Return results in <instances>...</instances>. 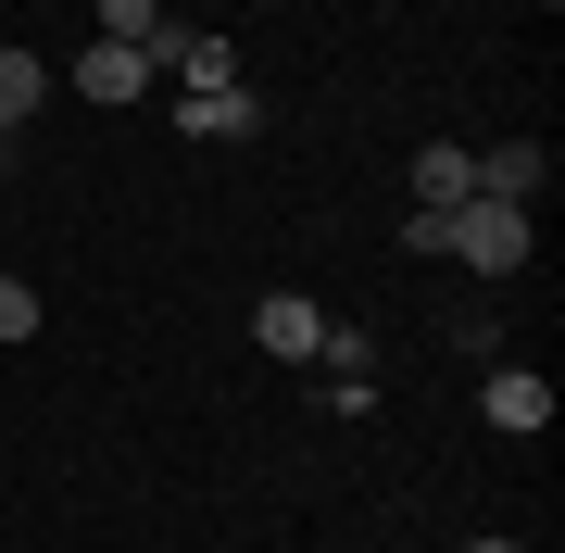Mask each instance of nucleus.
<instances>
[{"mask_svg":"<svg viewBox=\"0 0 565 553\" xmlns=\"http://www.w3.org/2000/svg\"><path fill=\"white\" fill-rule=\"evenodd\" d=\"M151 25H163V0H102V39H126V51H151Z\"/></svg>","mask_w":565,"mask_h":553,"instance_id":"10","label":"nucleus"},{"mask_svg":"<svg viewBox=\"0 0 565 553\" xmlns=\"http://www.w3.org/2000/svg\"><path fill=\"white\" fill-rule=\"evenodd\" d=\"M39 88H51V63H39V51H0V126L39 114Z\"/></svg>","mask_w":565,"mask_h":553,"instance_id":"9","label":"nucleus"},{"mask_svg":"<svg viewBox=\"0 0 565 553\" xmlns=\"http://www.w3.org/2000/svg\"><path fill=\"white\" fill-rule=\"evenodd\" d=\"M151 76H177V88H226V76H239V51H226L214 25H151Z\"/></svg>","mask_w":565,"mask_h":553,"instance_id":"2","label":"nucleus"},{"mask_svg":"<svg viewBox=\"0 0 565 553\" xmlns=\"http://www.w3.org/2000/svg\"><path fill=\"white\" fill-rule=\"evenodd\" d=\"M465 553H527V541H515V529H490V541H465Z\"/></svg>","mask_w":565,"mask_h":553,"instance_id":"12","label":"nucleus"},{"mask_svg":"<svg viewBox=\"0 0 565 553\" xmlns=\"http://www.w3.org/2000/svg\"><path fill=\"white\" fill-rule=\"evenodd\" d=\"M189 139H252V88H189Z\"/></svg>","mask_w":565,"mask_h":553,"instance_id":"8","label":"nucleus"},{"mask_svg":"<svg viewBox=\"0 0 565 553\" xmlns=\"http://www.w3.org/2000/svg\"><path fill=\"white\" fill-rule=\"evenodd\" d=\"M527 202H490V189H465V202L440 214V265H465V277H515L527 265Z\"/></svg>","mask_w":565,"mask_h":553,"instance_id":"1","label":"nucleus"},{"mask_svg":"<svg viewBox=\"0 0 565 553\" xmlns=\"http://www.w3.org/2000/svg\"><path fill=\"white\" fill-rule=\"evenodd\" d=\"M0 177H13V126H0Z\"/></svg>","mask_w":565,"mask_h":553,"instance_id":"13","label":"nucleus"},{"mask_svg":"<svg viewBox=\"0 0 565 553\" xmlns=\"http://www.w3.org/2000/svg\"><path fill=\"white\" fill-rule=\"evenodd\" d=\"M0 340H39V289L25 277H0Z\"/></svg>","mask_w":565,"mask_h":553,"instance_id":"11","label":"nucleus"},{"mask_svg":"<svg viewBox=\"0 0 565 553\" xmlns=\"http://www.w3.org/2000/svg\"><path fill=\"white\" fill-rule=\"evenodd\" d=\"M252 340L277 352V365H315V340H327V315L302 302V289H264V302H252Z\"/></svg>","mask_w":565,"mask_h":553,"instance_id":"4","label":"nucleus"},{"mask_svg":"<svg viewBox=\"0 0 565 553\" xmlns=\"http://www.w3.org/2000/svg\"><path fill=\"white\" fill-rule=\"evenodd\" d=\"M465 189H478V151H452V139H427V151H415V214H452Z\"/></svg>","mask_w":565,"mask_h":553,"instance_id":"7","label":"nucleus"},{"mask_svg":"<svg viewBox=\"0 0 565 553\" xmlns=\"http://www.w3.org/2000/svg\"><path fill=\"white\" fill-rule=\"evenodd\" d=\"M63 88H76V102H139V88H151V51H126V39H88L76 63H63Z\"/></svg>","mask_w":565,"mask_h":553,"instance_id":"3","label":"nucleus"},{"mask_svg":"<svg viewBox=\"0 0 565 553\" xmlns=\"http://www.w3.org/2000/svg\"><path fill=\"white\" fill-rule=\"evenodd\" d=\"M478 415H490V428H503V440H541V428H553V377H527V365H503V377L478 390Z\"/></svg>","mask_w":565,"mask_h":553,"instance_id":"5","label":"nucleus"},{"mask_svg":"<svg viewBox=\"0 0 565 553\" xmlns=\"http://www.w3.org/2000/svg\"><path fill=\"white\" fill-rule=\"evenodd\" d=\"M541 177H553V151H541V139H503V151H478V189H490V202H541Z\"/></svg>","mask_w":565,"mask_h":553,"instance_id":"6","label":"nucleus"}]
</instances>
